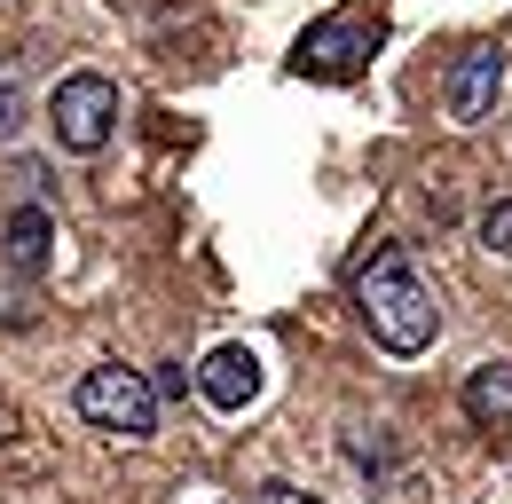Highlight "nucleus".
<instances>
[{
    "label": "nucleus",
    "mask_w": 512,
    "mask_h": 504,
    "mask_svg": "<svg viewBox=\"0 0 512 504\" xmlns=\"http://www.w3.org/2000/svg\"><path fill=\"white\" fill-rule=\"evenodd\" d=\"M355 315H363V331L379 339L386 355H426L434 331H442V308H434L426 276H418L402 252H371V260H363V276H355Z\"/></svg>",
    "instance_id": "1"
},
{
    "label": "nucleus",
    "mask_w": 512,
    "mask_h": 504,
    "mask_svg": "<svg viewBox=\"0 0 512 504\" xmlns=\"http://www.w3.org/2000/svg\"><path fill=\"white\" fill-rule=\"evenodd\" d=\"M386 40V16L379 8H339V16H323V24H308L300 32V48H292V71L300 79H363V63L379 56Z\"/></svg>",
    "instance_id": "2"
},
{
    "label": "nucleus",
    "mask_w": 512,
    "mask_h": 504,
    "mask_svg": "<svg viewBox=\"0 0 512 504\" xmlns=\"http://www.w3.org/2000/svg\"><path fill=\"white\" fill-rule=\"evenodd\" d=\"M79 418L103 426V434H119V441H142V434H158V394H150L142 371L103 363V371L79 378Z\"/></svg>",
    "instance_id": "3"
},
{
    "label": "nucleus",
    "mask_w": 512,
    "mask_h": 504,
    "mask_svg": "<svg viewBox=\"0 0 512 504\" xmlns=\"http://www.w3.org/2000/svg\"><path fill=\"white\" fill-rule=\"evenodd\" d=\"M48 119H56V142H64V150L95 158V150L111 142V126H119V87H111L103 71H71L64 87H56V103H48Z\"/></svg>",
    "instance_id": "4"
},
{
    "label": "nucleus",
    "mask_w": 512,
    "mask_h": 504,
    "mask_svg": "<svg viewBox=\"0 0 512 504\" xmlns=\"http://www.w3.org/2000/svg\"><path fill=\"white\" fill-rule=\"evenodd\" d=\"M497 95H505V56H497V48L457 56V71H449V119H457V126H481L489 111H497Z\"/></svg>",
    "instance_id": "5"
},
{
    "label": "nucleus",
    "mask_w": 512,
    "mask_h": 504,
    "mask_svg": "<svg viewBox=\"0 0 512 504\" xmlns=\"http://www.w3.org/2000/svg\"><path fill=\"white\" fill-rule=\"evenodd\" d=\"M197 394H205L213 410H253L260 402V355L253 347H213V355L197 363Z\"/></svg>",
    "instance_id": "6"
},
{
    "label": "nucleus",
    "mask_w": 512,
    "mask_h": 504,
    "mask_svg": "<svg viewBox=\"0 0 512 504\" xmlns=\"http://www.w3.org/2000/svg\"><path fill=\"white\" fill-rule=\"evenodd\" d=\"M465 418H473V434L512 441V363H481L465 378Z\"/></svg>",
    "instance_id": "7"
},
{
    "label": "nucleus",
    "mask_w": 512,
    "mask_h": 504,
    "mask_svg": "<svg viewBox=\"0 0 512 504\" xmlns=\"http://www.w3.org/2000/svg\"><path fill=\"white\" fill-rule=\"evenodd\" d=\"M48 237H56V221H48L40 205L8 213V260H16L24 276H40V268H48Z\"/></svg>",
    "instance_id": "8"
},
{
    "label": "nucleus",
    "mask_w": 512,
    "mask_h": 504,
    "mask_svg": "<svg viewBox=\"0 0 512 504\" xmlns=\"http://www.w3.org/2000/svg\"><path fill=\"white\" fill-rule=\"evenodd\" d=\"M481 245H489V252H505V260H512V197H497V205L481 213Z\"/></svg>",
    "instance_id": "9"
},
{
    "label": "nucleus",
    "mask_w": 512,
    "mask_h": 504,
    "mask_svg": "<svg viewBox=\"0 0 512 504\" xmlns=\"http://www.w3.org/2000/svg\"><path fill=\"white\" fill-rule=\"evenodd\" d=\"M347 457H355L363 473H379V465H386V441H379V434H363V426H347Z\"/></svg>",
    "instance_id": "10"
},
{
    "label": "nucleus",
    "mask_w": 512,
    "mask_h": 504,
    "mask_svg": "<svg viewBox=\"0 0 512 504\" xmlns=\"http://www.w3.org/2000/svg\"><path fill=\"white\" fill-rule=\"evenodd\" d=\"M150 394H158V402H182V394H190V371H182V363H166V371L150 378Z\"/></svg>",
    "instance_id": "11"
},
{
    "label": "nucleus",
    "mask_w": 512,
    "mask_h": 504,
    "mask_svg": "<svg viewBox=\"0 0 512 504\" xmlns=\"http://www.w3.org/2000/svg\"><path fill=\"white\" fill-rule=\"evenodd\" d=\"M16 126H24V95H16V87H8V79H0V142H8V134H16Z\"/></svg>",
    "instance_id": "12"
},
{
    "label": "nucleus",
    "mask_w": 512,
    "mask_h": 504,
    "mask_svg": "<svg viewBox=\"0 0 512 504\" xmlns=\"http://www.w3.org/2000/svg\"><path fill=\"white\" fill-rule=\"evenodd\" d=\"M260 504H316V497H308V489H292V481H268V489H260Z\"/></svg>",
    "instance_id": "13"
},
{
    "label": "nucleus",
    "mask_w": 512,
    "mask_h": 504,
    "mask_svg": "<svg viewBox=\"0 0 512 504\" xmlns=\"http://www.w3.org/2000/svg\"><path fill=\"white\" fill-rule=\"evenodd\" d=\"M8 434H16V410H8V402H0V441H8Z\"/></svg>",
    "instance_id": "14"
}]
</instances>
